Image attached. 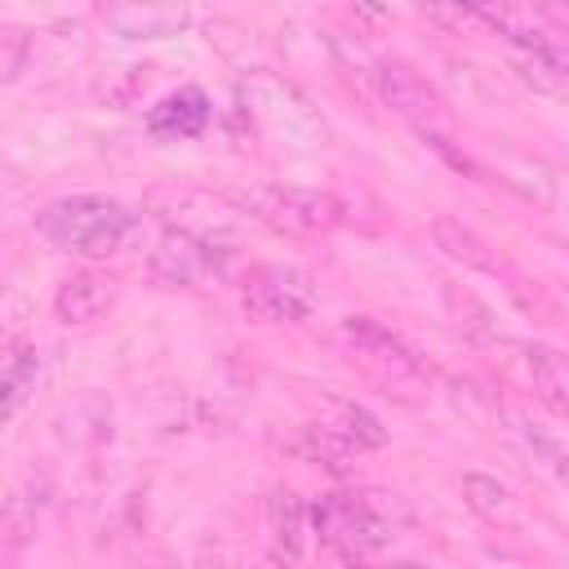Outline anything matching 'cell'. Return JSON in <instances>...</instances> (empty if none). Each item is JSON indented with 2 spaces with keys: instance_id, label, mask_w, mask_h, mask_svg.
<instances>
[{
  "instance_id": "7a4b0ae2",
  "label": "cell",
  "mask_w": 569,
  "mask_h": 569,
  "mask_svg": "<svg viewBox=\"0 0 569 569\" xmlns=\"http://www.w3.org/2000/svg\"><path fill=\"white\" fill-rule=\"evenodd\" d=\"M311 525H316V538L351 565L356 556H365L373 547H387L409 525V507H405V498L382 493V489L325 493L311 507Z\"/></svg>"
},
{
  "instance_id": "ffe728a7",
  "label": "cell",
  "mask_w": 569,
  "mask_h": 569,
  "mask_svg": "<svg viewBox=\"0 0 569 569\" xmlns=\"http://www.w3.org/2000/svg\"><path fill=\"white\" fill-rule=\"evenodd\" d=\"M27 44H31L27 31H18V27H4V31H0V76H4V80H13V76L22 71Z\"/></svg>"
},
{
  "instance_id": "44dd1931",
  "label": "cell",
  "mask_w": 569,
  "mask_h": 569,
  "mask_svg": "<svg viewBox=\"0 0 569 569\" xmlns=\"http://www.w3.org/2000/svg\"><path fill=\"white\" fill-rule=\"evenodd\" d=\"M542 449H547V453H551V467H556V476H560V480H565V485H569V453H556V449H551V445H542Z\"/></svg>"
},
{
  "instance_id": "d6986e66",
  "label": "cell",
  "mask_w": 569,
  "mask_h": 569,
  "mask_svg": "<svg viewBox=\"0 0 569 569\" xmlns=\"http://www.w3.org/2000/svg\"><path fill=\"white\" fill-rule=\"evenodd\" d=\"M462 498H467L471 511H480V516H498V511H507V502H511L507 485H498L493 476H480V471H467V476H462Z\"/></svg>"
},
{
  "instance_id": "7c38bea8",
  "label": "cell",
  "mask_w": 569,
  "mask_h": 569,
  "mask_svg": "<svg viewBox=\"0 0 569 569\" xmlns=\"http://www.w3.org/2000/svg\"><path fill=\"white\" fill-rule=\"evenodd\" d=\"M267 525H271L276 560H284V569H298L302 542H307V502L293 489H276L267 502Z\"/></svg>"
},
{
  "instance_id": "5b68a950",
  "label": "cell",
  "mask_w": 569,
  "mask_h": 569,
  "mask_svg": "<svg viewBox=\"0 0 569 569\" xmlns=\"http://www.w3.org/2000/svg\"><path fill=\"white\" fill-rule=\"evenodd\" d=\"M373 84H378L382 102L396 116H405L431 147H449V107L422 76H413L400 62H378L373 67Z\"/></svg>"
},
{
  "instance_id": "4fadbf2b",
  "label": "cell",
  "mask_w": 569,
  "mask_h": 569,
  "mask_svg": "<svg viewBox=\"0 0 569 569\" xmlns=\"http://www.w3.org/2000/svg\"><path fill=\"white\" fill-rule=\"evenodd\" d=\"M204 124H209V98L200 89H178L147 111V129L156 138H196Z\"/></svg>"
},
{
  "instance_id": "30bf717a",
  "label": "cell",
  "mask_w": 569,
  "mask_h": 569,
  "mask_svg": "<svg viewBox=\"0 0 569 569\" xmlns=\"http://www.w3.org/2000/svg\"><path fill=\"white\" fill-rule=\"evenodd\" d=\"M476 13H480V22H485V31H498V36L511 40L520 53H542V49L560 44L556 31H551V27L542 22V13H533V9H520V4H476Z\"/></svg>"
},
{
  "instance_id": "52a82bcc",
  "label": "cell",
  "mask_w": 569,
  "mask_h": 569,
  "mask_svg": "<svg viewBox=\"0 0 569 569\" xmlns=\"http://www.w3.org/2000/svg\"><path fill=\"white\" fill-rule=\"evenodd\" d=\"M231 249H218L200 236H187V231H169L156 249H151V280L164 284V289H191L209 276L222 271V258Z\"/></svg>"
},
{
  "instance_id": "9c48e42d",
  "label": "cell",
  "mask_w": 569,
  "mask_h": 569,
  "mask_svg": "<svg viewBox=\"0 0 569 569\" xmlns=\"http://www.w3.org/2000/svg\"><path fill=\"white\" fill-rule=\"evenodd\" d=\"M342 333H347V342L356 347V356H365L373 369H382V373H422L418 356H413L391 329H382L378 320H369V316H347V320H342Z\"/></svg>"
},
{
  "instance_id": "e0dca14e",
  "label": "cell",
  "mask_w": 569,
  "mask_h": 569,
  "mask_svg": "<svg viewBox=\"0 0 569 569\" xmlns=\"http://www.w3.org/2000/svg\"><path fill=\"white\" fill-rule=\"evenodd\" d=\"M529 373H533L538 400L569 418V369L560 365V356L547 347H529Z\"/></svg>"
},
{
  "instance_id": "ba28073f",
  "label": "cell",
  "mask_w": 569,
  "mask_h": 569,
  "mask_svg": "<svg viewBox=\"0 0 569 569\" xmlns=\"http://www.w3.org/2000/svg\"><path fill=\"white\" fill-rule=\"evenodd\" d=\"M102 22L120 40H164L191 27V13L182 4H107Z\"/></svg>"
},
{
  "instance_id": "6da1fadb",
  "label": "cell",
  "mask_w": 569,
  "mask_h": 569,
  "mask_svg": "<svg viewBox=\"0 0 569 569\" xmlns=\"http://www.w3.org/2000/svg\"><path fill=\"white\" fill-rule=\"evenodd\" d=\"M36 231L67 253L111 258L138 240L142 213L111 196H62L36 213Z\"/></svg>"
},
{
  "instance_id": "7402d4cb",
  "label": "cell",
  "mask_w": 569,
  "mask_h": 569,
  "mask_svg": "<svg viewBox=\"0 0 569 569\" xmlns=\"http://www.w3.org/2000/svg\"><path fill=\"white\" fill-rule=\"evenodd\" d=\"M391 569H427V565H418V560H400V565H391Z\"/></svg>"
},
{
  "instance_id": "2e32d148",
  "label": "cell",
  "mask_w": 569,
  "mask_h": 569,
  "mask_svg": "<svg viewBox=\"0 0 569 569\" xmlns=\"http://www.w3.org/2000/svg\"><path fill=\"white\" fill-rule=\"evenodd\" d=\"M520 80L538 93H551V98H565L569 93V49L565 44H551L542 53H520Z\"/></svg>"
},
{
  "instance_id": "8992f818",
  "label": "cell",
  "mask_w": 569,
  "mask_h": 569,
  "mask_svg": "<svg viewBox=\"0 0 569 569\" xmlns=\"http://www.w3.org/2000/svg\"><path fill=\"white\" fill-rule=\"evenodd\" d=\"M316 302H320L316 280L307 271H298V267H262L244 284V311L258 325L307 320L316 311Z\"/></svg>"
},
{
  "instance_id": "ac0fdd59",
  "label": "cell",
  "mask_w": 569,
  "mask_h": 569,
  "mask_svg": "<svg viewBox=\"0 0 569 569\" xmlns=\"http://www.w3.org/2000/svg\"><path fill=\"white\" fill-rule=\"evenodd\" d=\"M329 427L342 431L356 449H382V445H387V427H382L365 405H338V418H333Z\"/></svg>"
},
{
  "instance_id": "3957f363",
  "label": "cell",
  "mask_w": 569,
  "mask_h": 569,
  "mask_svg": "<svg viewBox=\"0 0 569 569\" xmlns=\"http://www.w3.org/2000/svg\"><path fill=\"white\" fill-rule=\"evenodd\" d=\"M240 107L258 124V133H267L284 151H316L325 142V120L311 98L271 71H253L240 80Z\"/></svg>"
},
{
  "instance_id": "9a60e30c",
  "label": "cell",
  "mask_w": 569,
  "mask_h": 569,
  "mask_svg": "<svg viewBox=\"0 0 569 569\" xmlns=\"http://www.w3.org/2000/svg\"><path fill=\"white\" fill-rule=\"evenodd\" d=\"M36 378H40V351L18 342L9 356H4V378H0V391H4V418L13 422L18 409L27 405V396L36 391Z\"/></svg>"
},
{
  "instance_id": "277c9868",
  "label": "cell",
  "mask_w": 569,
  "mask_h": 569,
  "mask_svg": "<svg viewBox=\"0 0 569 569\" xmlns=\"http://www.w3.org/2000/svg\"><path fill=\"white\" fill-rule=\"evenodd\" d=\"M236 204H240V213H249L284 236H320L342 222V200L329 191H311V187L258 182V187L240 191Z\"/></svg>"
},
{
  "instance_id": "5bb4252c",
  "label": "cell",
  "mask_w": 569,
  "mask_h": 569,
  "mask_svg": "<svg viewBox=\"0 0 569 569\" xmlns=\"http://www.w3.org/2000/svg\"><path fill=\"white\" fill-rule=\"evenodd\" d=\"M431 240H436V249H445L453 262H462V267H476V271H489V276H498L502 271V258L476 236V231H467L462 222H453V218H436L431 222Z\"/></svg>"
},
{
  "instance_id": "8fae6325",
  "label": "cell",
  "mask_w": 569,
  "mask_h": 569,
  "mask_svg": "<svg viewBox=\"0 0 569 569\" xmlns=\"http://www.w3.org/2000/svg\"><path fill=\"white\" fill-rule=\"evenodd\" d=\"M116 302V284L107 276H93V271H80L71 280H62L58 298H53V316L62 325H93L111 311Z\"/></svg>"
}]
</instances>
